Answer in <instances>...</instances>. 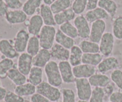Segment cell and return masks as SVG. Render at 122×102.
Masks as SVG:
<instances>
[{"instance_id":"obj_42","label":"cell","mask_w":122,"mask_h":102,"mask_svg":"<svg viewBox=\"0 0 122 102\" xmlns=\"http://www.w3.org/2000/svg\"><path fill=\"white\" fill-rule=\"evenodd\" d=\"M31 102H50L48 99H46L41 94L36 93H35L30 97Z\"/></svg>"},{"instance_id":"obj_49","label":"cell","mask_w":122,"mask_h":102,"mask_svg":"<svg viewBox=\"0 0 122 102\" xmlns=\"http://www.w3.org/2000/svg\"><path fill=\"white\" fill-rule=\"evenodd\" d=\"M77 102H88V101H84V100H78V101H77Z\"/></svg>"},{"instance_id":"obj_43","label":"cell","mask_w":122,"mask_h":102,"mask_svg":"<svg viewBox=\"0 0 122 102\" xmlns=\"http://www.w3.org/2000/svg\"><path fill=\"white\" fill-rule=\"evenodd\" d=\"M109 100L111 102H122V92H113L110 96Z\"/></svg>"},{"instance_id":"obj_3","label":"cell","mask_w":122,"mask_h":102,"mask_svg":"<svg viewBox=\"0 0 122 102\" xmlns=\"http://www.w3.org/2000/svg\"><path fill=\"white\" fill-rule=\"evenodd\" d=\"M36 93L42 95L51 102H58L61 96V92L58 87L45 81H42L36 86Z\"/></svg>"},{"instance_id":"obj_30","label":"cell","mask_w":122,"mask_h":102,"mask_svg":"<svg viewBox=\"0 0 122 102\" xmlns=\"http://www.w3.org/2000/svg\"><path fill=\"white\" fill-rule=\"evenodd\" d=\"M79 47L81 48L83 53H98L100 52L99 44L91 41H82Z\"/></svg>"},{"instance_id":"obj_18","label":"cell","mask_w":122,"mask_h":102,"mask_svg":"<svg viewBox=\"0 0 122 102\" xmlns=\"http://www.w3.org/2000/svg\"><path fill=\"white\" fill-rule=\"evenodd\" d=\"M39 15L41 16L45 25L51 26L56 25L54 14L52 13L50 6L42 4L39 8Z\"/></svg>"},{"instance_id":"obj_20","label":"cell","mask_w":122,"mask_h":102,"mask_svg":"<svg viewBox=\"0 0 122 102\" xmlns=\"http://www.w3.org/2000/svg\"><path fill=\"white\" fill-rule=\"evenodd\" d=\"M92 87L105 88L110 84L111 79L107 75L102 74H95L88 78Z\"/></svg>"},{"instance_id":"obj_22","label":"cell","mask_w":122,"mask_h":102,"mask_svg":"<svg viewBox=\"0 0 122 102\" xmlns=\"http://www.w3.org/2000/svg\"><path fill=\"white\" fill-rule=\"evenodd\" d=\"M7 78L16 86L25 84L27 80L26 76L19 71L17 67H13L9 70L7 74Z\"/></svg>"},{"instance_id":"obj_52","label":"cell","mask_w":122,"mask_h":102,"mask_svg":"<svg viewBox=\"0 0 122 102\" xmlns=\"http://www.w3.org/2000/svg\"></svg>"},{"instance_id":"obj_1","label":"cell","mask_w":122,"mask_h":102,"mask_svg":"<svg viewBox=\"0 0 122 102\" xmlns=\"http://www.w3.org/2000/svg\"><path fill=\"white\" fill-rule=\"evenodd\" d=\"M48 82L56 87H59L63 83L61 76L59 70L58 64L54 60H51L44 68Z\"/></svg>"},{"instance_id":"obj_47","label":"cell","mask_w":122,"mask_h":102,"mask_svg":"<svg viewBox=\"0 0 122 102\" xmlns=\"http://www.w3.org/2000/svg\"><path fill=\"white\" fill-rule=\"evenodd\" d=\"M7 90L5 88L2 87H0V102L4 100L5 96L6 95V93H7Z\"/></svg>"},{"instance_id":"obj_41","label":"cell","mask_w":122,"mask_h":102,"mask_svg":"<svg viewBox=\"0 0 122 102\" xmlns=\"http://www.w3.org/2000/svg\"><path fill=\"white\" fill-rule=\"evenodd\" d=\"M8 8L11 10H20L23 7V2L20 0H4Z\"/></svg>"},{"instance_id":"obj_37","label":"cell","mask_w":122,"mask_h":102,"mask_svg":"<svg viewBox=\"0 0 122 102\" xmlns=\"http://www.w3.org/2000/svg\"><path fill=\"white\" fill-rule=\"evenodd\" d=\"M105 95L104 88L95 87L92 90L89 102H104Z\"/></svg>"},{"instance_id":"obj_51","label":"cell","mask_w":122,"mask_h":102,"mask_svg":"<svg viewBox=\"0 0 122 102\" xmlns=\"http://www.w3.org/2000/svg\"><path fill=\"white\" fill-rule=\"evenodd\" d=\"M0 53H1V51H0Z\"/></svg>"},{"instance_id":"obj_48","label":"cell","mask_w":122,"mask_h":102,"mask_svg":"<svg viewBox=\"0 0 122 102\" xmlns=\"http://www.w3.org/2000/svg\"><path fill=\"white\" fill-rule=\"evenodd\" d=\"M56 1H57V0H42L44 4H45L49 6L51 5V4H52L54 2H56Z\"/></svg>"},{"instance_id":"obj_46","label":"cell","mask_w":122,"mask_h":102,"mask_svg":"<svg viewBox=\"0 0 122 102\" xmlns=\"http://www.w3.org/2000/svg\"><path fill=\"white\" fill-rule=\"evenodd\" d=\"M104 90L105 94L109 96L110 97V96L114 92V87H113V86L111 84H110L107 87L104 88Z\"/></svg>"},{"instance_id":"obj_26","label":"cell","mask_w":122,"mask_h":102,"mask_svg":"<svg viewBox=\"0 0 122 102\" xmlns=\"http://www.w3.org/2000/svg\"><path fill=\"white\" fill-rule=\"evenodd\" d=\"M36 92V87L33 84L29 83H25L21 86H16L14 89V93L17 95L21 97L32 96Z\"/></svg>"},{"instance_id":"obj_33","label":"cell","mask_w":122,"mask_h":102,"mask_svg":"<svg viewBox=\"0 0 122 102\" xmlns=\"http://www.w3.org/2000/svg\"><path fill=\"white\" fill-rule=\"evenodd\" d=\"M14 62L10 59L5 57L0 60V78L4 79L7 77L8 72L14 67Z\"/></svg>"},{"instance_id":"obj_21","label":"cell","mask_w":122,"mask_h":102,"mask_svg":"<svg viewBox=\"0 0 122 102\" xmlns=\"http://www.w3.org/2000/svg\"><path fill=\"white\" fill-rule=\"evenodd\" d=\"M75 17H76V14L71 7L61 13L54 14V19L56 25L59 26L74 20Z\"/></svg>"},{"instance_id":"obj_10","label":"cell","mask_w":122,"mask_h":102,"mask_svg":"<svg viewBox=\"0 0 122 102\" xmlns=\"http://www.w3.org/2000/svg\"><path fill=\"white\" fill-rule=\"evenodd\" d=\"M4 17L10 25H17L25 23L27 20V16L22 10H10Z\"/></svg>"},{"instance_id":"obj_38","label":"cell","mask_w":122,"mask_h":102,"mask_svg":"<svg viewBox=\"0 0 122 102\" xmlns=\"http://www.w3.org/2000/svg\"><path fill=\"white\" fill-rule=\"evenodd\" d=\"M110 79L118 88L122 90V70L119 69L113 70L111 74Z\"/></svg>"},{"instance_id":"obj_17","label":"cell","mask_w":122,"mask_h":102,"mask_svg":"<svg viewBox=\"0 0 122 102\" xmlns=\"http://www.w3.org/2000/svg\"><path fill=\"white\" fill-rule=\"evenodd\" d=\"M51 57L58 60L68 61L70 57V51L60 44L56 43L50 50Z\"/></svg>"},{"instance_id":"obj_23","label":"cell","mask_w":122,"mask_h":102,"mask_svg":"<svg viewBox=\"0 0 122 102\" xmlns=\"http://www.w3.org/2000/svg\"><path fill=\"white\" fill-rule=\"evenodd\" d=\"M42 2V0H26L21 8L27 16H32L40 8Z\"/></svg>"},{"instance_id":"obj_27","label":"cell","mask_w":122,"mask_h":102,"mask_svg":"<svg viewBox=\"0 0 122 102\" xmlns=\"http://www.w3.org/2000/svg\"><path fill=\"white\" fill-rule=\"evenodd\" d=\"M83 54V53L82 52L81 48L77 45H74L70 49L69 62L71 66H76L80 65L82 63V58Z\"/></svg>"},{"instance_id":"obj_5","label":"cell","mask_w":122,"mask_h":102,"mask_svg":"<svg viewBox=\"0 0 122 102\" xmlns=\"http://www.w3.org/2000/svg\"><path fill=\"white\" fill-rule=\"evenodd\" d=\"M106 29V23L104 20H98L92 23L89 41L95 43H100Z\"/></svg>"},{"instance_id":"obj_24","label":"cell","mask_w":122,"mask_h":102,"mask_svg":"<svg viewBox=\"0 0 122 102\" xmlns=\"http://www.w3.org/2000/svg\"><path fill=\"white\" fill-rule=\"evenodd\" d=\"M98 7L104 10L111 17H114L117 11L118 6L114 0H99Z\"/></svg>"},{"instance_id":"obj_14","label":"cell","mask_w":122,"mask_h":102,"mask_svg":"<svg viewBox=\"0 0 122 102\" xmlns=\"http://www.w3.org/2000/svg\"><path fill=\"white\" fill-rule=\"evenodd\" d=\"M120 66V63L117 58L114 57H108L104 59L97 66V68L100 74H105L106 73L114 70Z\"/></svg>"},{"instance_id":"obj_39","label":"cell","mask_w":122,"mask_h":102,"mask_svg":"<svg viewBox=\"0 0 122 102\" xmlns=\"http://www.w3.org/2000/svg\"><path fill=\"white\" fill-rule=\"evenodd\" d=\"M62 102H76V96L73 90L70 88H63L61 90Z\"/></svg>"},{"instance_id":"obj_13","label":"cell","mask_w":122,"mask_h":102,"mask_svg":"<svg viewBox=\"0 0 122 102\" xmlns=\"http://www.w3.org/2000/svg\"><path fill=\"white\" fill-rule=\"evenodd\" d=\"M44 25V21L39 14H34L30 18L27 25V32L33 36L39 35Z\"/></svg>"},{"instance_id":"obj_2","label":"cell","mask_w":122,"mask_h":102,"mask_svg":"<svg viewBox=\"0 0 122 102\" xmlns=\"http://www.w3.org/2000/svg\"><path fill=\"white\" fill-rule=\"evenodd\" d=\"M56 31L54 26L44 25L38 36L42 48L49 50L52 48L56 39Z\"/></svg>"},{"instance_id":"obj_50","label":"cell","mask_w":122,"mask_h":102,"mask_svg":"<svg viewBox=\"0 0 122 102\" xmlns=\"http://www.w3.org/2000/svg\"><path fill=\"white\" fill-rule=\"evenodd\" d=\"M1 87V81H0V87Z\"/></svg>"},{"instance_id":"obj_25","label":"cell","mask_w":122,"mask_h":102,"mask_svg":"<svg viewBox=\"0 0 122 102\" xmlns=\"http://www.w3.org/2000/svg\"><path fill=\"white\" fill-rule=\"evenodd\" d=\"M55 41L57 44L64 47L67 49H71L75 45L74 39L68 37L66 35L61 32L60 29L57 30L56 32V39Z\"/></svg>"},{"instance_id":"obj_28","label":"cell","mask_w":122,"mask_h":102,"mask_svg":"<svg viewBox=\"0 0 122 102\" xmlns=\"http://www.w3.org/2000/svg\"><path fill=\"white\" fill-rule=\"evenodd\" d=\"M102 56L100 53H83L82 63L93 66H97L102 60Z\"/></svg>"},{"instance_id":"obj_32","label":"cell","mask_w":122,"mask_h":102,"mask_svg":"<svg viewBox=\"0 0 122 102\" xmlns=\"http://www.w3.org/2000/svg\"><path fill=\"white\" fill-rule=\"evenodd\" d=\"M71 0H57L50 5L54 14L61 13L71 7Z\"/></svg>"},{"instance_id":"obj_29","label":"cell","mask_w":122,"mask_h":102,"mask_svg":"<svg viewBox=\"0 0 122 102\" xmlns=\"http://www.w3.org/2000/svg\"><path fill=\"white\" fill-rule=\"evenodd\" d=\"M43 74L41 68L33 66L29 74V81L30 84L35 86H38L42 82Z\"/></svg>"},{"instance_id":"obj_31","label":"cell","mask_w":122,"mask_h":102,"mask_svg":"<svg viewBox=\"0 0 122 102\" xmlns=\"http://www.w3.org/2000/svg\"><path fill=\"white\" fill-rule=\"evenodd\" d=\"M40 47V43H39L38 37L32 36L30 37L27 48H26V51L27 53L32 56V57H34L39 51Z\"/></svg>"},{"instance_id":"obj_45","label":"cell","mask_w":122,"mask_h":102,"mask_svg":"<svg viewBox=\"0 0 122 102\" xmlns=\"http://www.w3.org/2000/svg\"><path fill=\"white\" fill-rule=\"evenodd\" d=\"M99 0H88L86 6L87 11L92 10L97 8Z\"/></svg>"},{"instance_id":"obj_44","label":"cell","mask_w":122,"mask_h":102,"mask_svg":"<svg viewBox=\"0 0 122 102\" xmlns=\"http://www.w3.org/2000/svg\"><path fill=\"white\" fill-rule=\"evenodd\" d=\"M8 6L4 0H0V17H5L9 10Z\"/></svg>"},{"instance_id":"obj_6","label":"cell","mask_w":122,"mask_h":102,"mask_svg":"<svg viewBox=\"0 0 122 102\" xmlns=\"http://www.w3.org/2000/svg\"><path fill=\"white\" fill-rule=\"evenodd\" d=\"M29 38V33L24 29H21L17 32L13 44L14 48L19 53H25V50H26Z\"/></svg>"},{"instance_id":"obj_12","label":"cell","mask_w":122,"mask_h":102,"mask_svg":"<svg viewBox=\"0 0 122 102\" xmlns=\"http://www.w3.org/2000/svg\"><path fill=\"white\" fill-rule=\"evenodd\" d=\"M62 80L64 83L70 84L75 82V76L73 72V68L69 61H61L58 63Z\"/></svg>"},{"instance_id":"obj_4","label":"cell","mask_w":122,"mask_h":102,"mask_svg":"<svg viewBox=\"0 0 122 102\" xmlns=\"http://www.w3.org/2000/svg\"><path fill=\"white\" fill-rule=\"evenodd\" d=\"M75 83L79 99L84 101H89L92 90L88 79L77 78L75 80Z\"/></svg>"},{"instance_id":"obj_7","label":"cell","mask_w":122,"mask_h":102,"mask_svg":"<svg viewBox=\"0 0 122 102\" xmlns=\"http://www.w3.org/2000/svg\"><path fill=\"white\" fill-rule=\"evenodd\" d=\"M114 45V37L111 32H105L100 42V52L108 57L113 52Z\"/></svg>"},{"instance_id":"obj_19","label":"cell","mask_w":122,"mask_h":102,"mask_svg":"<svg viewBox=\"0 0 122 102\" xmlns=\"http://www.w3.org/2000/svg\"><path fill=\"white\" fill-rule=\"evenodd\" d=\"M85 17L88 22L92 23L97 20L108 19L110 16L104 10L100 7H97L92 10L87 11Z\"/></svg>"},{"instance_id":"obj_8","label":"cell","mask_w":122,"mask_h":102,"mask_svg":"<svg viewBox=\"0 0 122 102\" xmlns=\"http://www.w3.org/2000/svg\"><path fill=\"white\" fill-rule=\"evenodd\" d=\"M74 25L76 27L80 38L87 39L89 38L91 28L89 22L83 15H79L74 19Z\"/></svg>"},{"instance_id":"obj_9","label":"cell","mask_w":122,"mask_h":102,"mask_svg":"<svg viewBox=\"0 0 122 102\" xmlns=\"http://www.w3.org/2000/svg\"><path fill=\"white\" fill-rule=\"evenodd\" d=\"M33 57L27 53H23L19 56L17 61V69L25 76L29 75L32 67Z\"/></svg>"},{"instance_id":"obj_11","label":"cell","mask_w":122,"mask_h":102,"mask_svg":"<svg viewBox=\"0 0 122 102\" xmlns=\"http://www.w3.org/2000/svg\"><path fill=\"white\" fill-rule=\"evenodd\" d=\"M96 68L95 66L86 64L73 67V72L75 78H89L91 76L96 74Z\"/></svg>"},{"instance_id":"obj_40","label":"cell","mask_w":122,"mask_h":102,"mask_svg":"<svg viewBox=\"0 0 122 102\" xmlns=\"http://www.w3.org/2000/svg\"><path fill=\"white\" fill-rule=\"evenodd\" d=\"M4 101V102H25L23 97L20 96L11 91H7Z\"/></svg>"},{"instance_id":"obj_16","label":"cell","mask_w":122,"mask_h":102,"mask_svg":"<svg viewBox=\"0 0 122 102\" xmlns=\"http://www.w3.org/2000/svg\"><path fill=\"white\" fill-rule=\"evenodd\" d=\"M51 55L50 51L46 49H40L39 52L36 56L33 57L32 63L33 66L39 67V68H45L50 61H51Z\"/></svg>"},{"instance_id":"obj_36","label":"cell","mask_w":122,"mask_h":102,"mask_svg":"<svg viewBox=\"0 0 122 102\" xmlns=\"http://www.w3.org/2000/svg\"><path fill=\"white\" fill-rule=\"evenodd\" d=\"M88 0H74L71 4V8L76 14L81 15V14L86 10Z\"/></svg>"},{"instance_id":"obj_34","label":"cell","mask_w":122,"mask_h":102,"mask_svg":"<svg viewBox=\"0 0 122 102\" xmlns=\"http://www.w3.org/2000/svg\"><path fill=\"white\" fill-rule=\"evenodd\" d=\"M59 29L64 34L73 39H75L79 37L78 32H77L76 27L70 21L60 25L59 27Z\"/></svg>"},{"instance_id":"obj_35","label":"cell","mask_w":122,"mask_h":102,"mask_svg":"<svg viewBox=\"0 0 122 102\" xmlns=\"http://www.w3.org/2000/svg\"><path fill=\"white\" fill-rule=\"evenodd\" d=\"M113 35L117 39H122V15L115 18L112 26Z\"/></svg>"},{"instance_id":"obj_15","label":"cell","mask_w":122,"mask_h":102,"mask_svg":"<svg viewBox=\"0 0 122 102\" xmlns=\"http://www.w3.org/2000/svg\"><path fill=\"white\" fill-rule=\"evenodd\" d=\"M0 51L5 57L14 59L19 57V53L14 48L13 43L7 39L0 40Z\"/></svg>"}]
</instances>
